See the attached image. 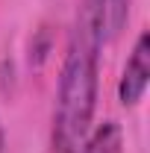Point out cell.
<instances>
[{
  "mask_svg": "<svg viewBox=\"0 0 150 153\" xmlns=\"http://www.w3.org/2000/svg\"><path fill=\"white\" fill-rule=\"evenodd\" d=\"M100 33L88 0L79 3L59 68L56 103L50 118V153H76L94 127L100 91Z\"/></svg>",
  "mask_w": 150,
  "mask_h": 153,
  "instance_id": "1",
  "label": "cell"
},
{
  "mask_svg": "<svg viewBox=\"0 0 150 153\" xmlns=\"http://www.w3.org/2000/svg\"><path fill=\"white\" fill-rule=\"evenodd\" d=\"M147 85H150V36L138 33L130 50V59L121 71V79H118V100L124 106H135L144 97Z\"/></svg>",
  "mask_w": 150,
  "mask_h": 153,
  "instance_id": "2",
  "label": "cell"
},
{
  "mask_svg": "<svg viewBox=\"0 0 150 153\" xmlns=\"http://www.w3.org/2000/svg\"><path fill=\"white\" fill-rule=\"evenodd\" d=\"M76 153H124V130L118 121H103L91 127L85 141L79 144Z\"/></svg>",
  "mask_w": 150,
  "mask_h": 153,
  "instance_id": "4",
  "label": "cell"
},
{
  "mask_svg": "<svg viewBox=\"0 0 150 153\" xmlns=\"http://www.w3.org/2000/svg\"><path fill=\"white\" fill-rule=\"evenodd\" d=\"M91 6L94 24H97V33H100V41L109 44L124 33L127 21H130V9L132 0H88Z\"/></svg>",
  "mask_w": 150,
  "mask_h": 153,
  "instance_id": "3",
  "label": "cell"
},
{
  "mask_svg": "<svg viewBox=\"0 0 150 153\" xmlns=\"http://www.w3.org/2000/svg\"><path fill=\"white\" fill-rule=\"evenodd\" d=\"M3 144H6V135H3V127H0V153H3Z\"/></svg>",
  "mask_w": 150,
  "mask_h": 153,
  "instance_id": "5",
  "label": "cell"
}]
</instances>
